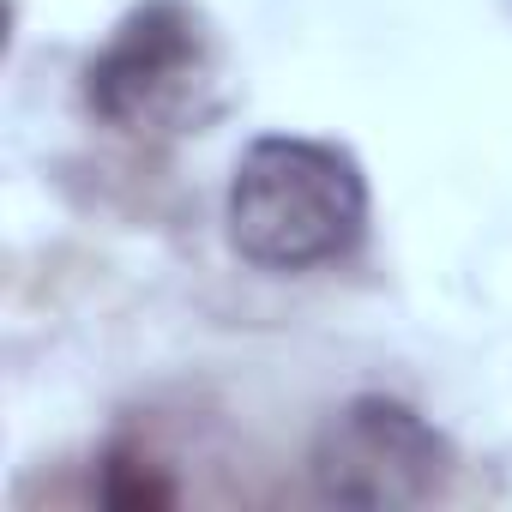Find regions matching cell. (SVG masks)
<instances>
[{
  "label": "cell",
  "mask_w": 512,
  "mask_h": 512,
  "mask_svg": "<svg viewBox=\"0 0 512 512\" xmlns=\"http://www.w3.org/2000/svg\"><path fill=\"white\" fill-rule=\"evenodd\" d=\"M452 440L398 398H350L314 434L308 470L344 506H422L452 482Z\"/></svg>",
  "instance_id": "3957f363"
},
{
  "label": "cell",
  "mask_w": 512,
  "mask_h": 512,
  "mask_svg": "<svg viewBox=\"0 0 512 512\" xmlns=\"http://www.w3.org/2000/svg\"><path fill=\"white\" fill-rule=\"evenodd\" d=\"M368 229V181L350 151L272 133L253 139L229 175V241L266 272L332 266Z\"/></svg>",
  "instance_id": "6da1fadb"
},
{
  "label": "cell",
  "mask_w": 512,
  "mask_h": 512,
  "mask_svg": "<svg viewBox=\"0 0 512 512\" xmlns=\"http://www.w3.org/2000/svg\"><path fill=\"white\" fill-rule=\"evenodd\" d=\"M211 85V37L181 0H145L85 67V103L121 133H175Z\"/></svg>",
  "instance_id": "7a4b0ae2"
},
{
  "label": "cell",
  "mask_w": 512,
  "mask_h": 512,
  "mask_svg": "<svg viewBox=\"0 0 512 512\" xmlns=\"http://www.w3.org/2000/svg\"><path fill=\"white\" fill-rule=\"evenodd\" d=\"M103 500H115V506H163V500H175V488L163 482L157 458H145V452H109L103 458Z\"/></svg>",
  "instance_id": "277c9868"
}]
</instances>
